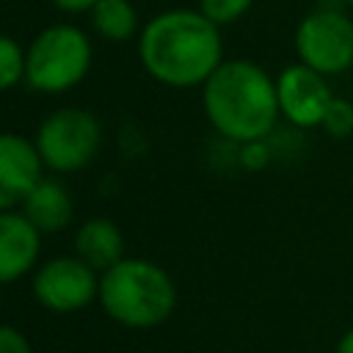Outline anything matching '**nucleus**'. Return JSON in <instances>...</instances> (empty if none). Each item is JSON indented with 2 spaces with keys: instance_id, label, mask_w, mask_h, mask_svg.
<instances>
[{
  "instance_id": "obj_1",
  "label": "nucleus",
  "mask_w": 353,
  "mask_h": 353,
  "mask_svg": "<svg viewBox=\"0 0 353 353\" xmlns=\"http://www.w3.org/2000/svg\"><path fill=\"white\" fill-rule=\"evenodd\" d=\"M138 58L149 77L168 88H196L223 63L221 25L199 8H168L138 33Z\"/></svg>"
},
{
  "instance_id": "obj_2",
  "label": "nucleus",
  "mask_w": 353,
  "mask_h": 353,
  "mask_svg": "<svg viewBox=\"0 0 353 353\" xmlns=\"http://www.w3.org/2000/svg\"><path fill=\"white\" fill-rule=\"evenodd\" d=\"M201 105L212 130L234 143L262 141L281 116L276 80L259 63L243 58L223 61L207 77Z\"/></svg>"
},
{
  "instance_id": "obj_3",
  "label": "nucleus",
  "mask_w": 353,
  "mask_h": 353,
  "mask_svg": "<svg viewBox=\"0 0 353 353\" xmlns=\"http://www.w3.org/2000/svg\"><path fill=\"white\" fill-rule=\"evenodd\" d=\"M97 303L113 323L146 331L163 325L174 314L176 284L165 268L141 256H124L99 273Z\"/></svg>"
},
{
  "instance_id": "obj_4",
  "label": "nucleus",
  "mask_w": 353,
  "mask_h": 353,
  "mask_svg": "<svg viewBox=\"0 0 353 353\" xmlns=\"http://www.w3.org/2000/svg\"><path fill=\"white\" fill-rule=\"evenodd\" d=\"M25 50V83L41 94H63L80 85L94 58L88 33L69 22L39 30Z\"/></svg>"
},
{
  "instance_id": "obj_5",
  "label": "nucleus",
  "mask_w": 353,
  "mask_h": 353,
  "mask_svg": "<svg viewBox=\"0 0 353 353\" xmlns=\"http://www.w3.org/2000/svg\"><path fill=\"white\" fill-rule=\"evenodd\" d=\"M36 146L44 165L55 174L83 171L102 146V127L83 108H58L36 130Z\"/></svg>"
},
{
  "instance_id": "obj_6",
  "label": "nucleus",
  "mask_w": 353,
  "mask_h": 353,
  "mask_svg": "<svg viewBox=\"0 0 353 353\" xmlns=\"http://www.w3.org/2000/svg\"><path fill=\"white\" fill-rule=\"evenodd\" d=\"M301 63L331 77L353 66V19L339 8H314L295 28Z\"/></svg>"
},
{
  "instance_id": "obj_7",
  "label": "nucleus",
  "mask_w": 353,
  "mask_h": 353,
  "mask_svg": "<svg viewBox=\"0 0 353 353\" xmlns=\"http://www.w3.org/2000/svg\"><path fill=\"white\" fill-rule=\"evenodd\" d=\"M33 298L58 314L80 312L99 298V270L83 256H52L33 270Z\"/></svg>"
},
{
  "instance_id": "obj_8",
  "label": "nucleus",
  "mask_w": 353,
  "mask_h": 353,
  "mask_svg": "<svg viewBox=\"0 0 353 353\" xmlns=\"http://www.w3.org/2000/svg\"><path fill=\"white\" fill-rule=\"evenodd\" d=\"M276 94H279V110H281V116L290 124L301 127V130L320 127L323 113H325L328 102L334 99L325 74L314 72L312 66H306L301 61L279 72V77H276Z\"/></svg>"
},
{
  "instance_id": "obj_9",
  "label": "nucleus",
  "mask_w": 353,
  "mask_h": 353,
  "mask_svg": "<svg viewBox=\"0 0 353 353\" xmlns=\"http://www.w3.org/2000/svg\"><path fill=\"white\" fill-rule=\"evenodd\" d=\"M44 157L36 141L17 132L0 135V210H14L44 179Z\"/></svg>"
},
{
  "instance_id": "obj_10",
  "label": "nucleus",
  "mask_w": 353,
  "mask_h": 353,
  "mask_svg": "<svg viewBox=\"0 0 353 353\" xmlns=\"http://www.w3.org/2000/svg\"><path fill=\"white\" fill-rule=\"evenodd\" d=\"M41 229L22 210L0 212V281L14 284L30 273L41 251Z\"/></svg>"
},
{
  "instance_id": "obj_11",
  "label": "nucleus",
  "mask_w": 353,
  "mask_h": 353,
  "mask_svg": "<svg viewBox=\"0 0 353 353\" xmlns=\"http://www.w3.org/2000/svg\"><path fill=\"white\" fill-rule=\"evenodd\" d=\"M74 254L102 273L124 259V234L110 218H88L74 232Z\"/></svg>"
},
{
  "instance_id": "obj_12",
  "label": "nucleus",
  "mask_w": 353,
  "mask_h": 353,
  "mask_svg": "<svg viewBox=\"0 0 353 353\" xmlns=\"http://www.w3.org/2000/svg\"><path fill=\"white\" fill-rule=\"evenodd\" d=\"M22 212L44 232H58L69 223L72 218V199L66 193V188L58 182V179H50L44 176L25 199H22Z\"/></svg>"
},
{
  "instance_id": "obj_13",
  "label": "nucleus",
  "mask_w": 353,
  "mask_h": 353,
  "mask_svg": "<svg viewBox=\"0 0 353 353\" xmlns=\"http://www.w3.org/2000/svg\"><path fill=\"white\" fill-rule=\"evenodd\" d=\"M91 28L105 41H130L138 36V11L132 0H97L88 11Z\"/></svg>"
},
{
  "instance_id": "obj_14",
  "label": "nucleus",
  "mask_w": 353,
  "mask_h": 353,
  "mask_svg": "<svg viewBox=\"0 0 353 353\" xmlns=\"http://www.w3.org/2000/svg\"><path fill=\"white\" fill-rule=\"evenodd\" d=\"M25 63H28V50L11 36L0 39V85L3 91H11L17 83L25 80Z\"/></svg>"
},
{
  "instance_id": "obj_15",
  "label": "nucleus",
  "mask_w": 353,
  "mask_h": 353,
  "mask_svg": "<svg viewBox=\"0 0 353 353\" xmlns=\"http://www.w3.org/2000/svg\"><path fill=\"white\" fill-rule=\"evenodd\" d=\"M320 130L328 132L331 138H347L353 132V105L342 97H334L323 113Z\"/></svg>"
},
{
  "instance_id": "obj_16",
  "label": "nucleus",
  "mask_w": 353,
  "mask_h": 353,
  "mask_svg": "<svg viewBox=\"0 0 353 353\" xmlns=\"http://www.w3.org/2000/svg\"><path fill=\"white\" fill-rule=\"evenodd\" d=\"M254 0H199V11L210 17L215 25H232L248 14Z\"/></svg>"
},
{
  "instance_id": "obj_17",
  "label": "nucleus",
  "mask_w": 353,
  "mask_h": 353,
  "mask_svg": "<svg viewBox=\"0 0 353 353\" xmlns=\"http://www.w3.org/2000/svg\"><path fill=\"white\" fill-rule=\"evenodd\" d=\"M0 353H33L28 336L14 328V325H3L0 328Z\"/></svg>"
},
{
  "instance_id": "obj_18",
  "label": "nucleus",
  "mask_w": 353,
  "mask_h": 353,
  "mask_svg": "<svg viewBox=\"0 0 353 353\" xmlns=\"http://www.w3.org/2000/svg\"><path fill=\"white\" fill-rule=\"evenodd\" d=\"M50 3L66 14H88L97 0H50Z\"/></svg>"
},
{
  "instance_id": "obj_19",
  "label": "nucleus",
  "mask_w": 353,
  "mask_h": 353,
  "mask_svg": "<svg viewBox=\"0 0 353 353\" xmlns=\"http://www.w3.org/2000/svg\"><path fill=\"white\" fill-rule=\"evenodd\" d=\"M336 353H353V328H347L339 342H336Z\"/></svg>"
},
{
  "instance_id": "obj_20",
  "label": "nucleus",
  "mask_w": 353,
  "mask_h": 353,
  "mask_svg": "<svg viewBox=\"0 0 353 353\" xmlns=\"http://www.w3.org/2000/svg\"><path fill=\"white\" fill-rule=\"evenodd\" d=\"M347 3H350V6H353V0H347Z\"/></svg>"
}]
</instances>
